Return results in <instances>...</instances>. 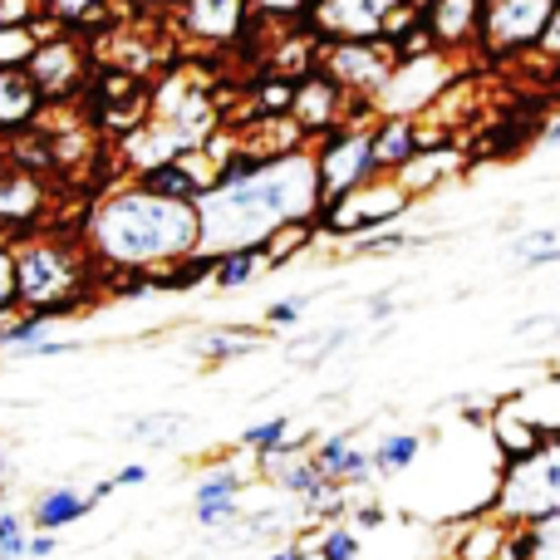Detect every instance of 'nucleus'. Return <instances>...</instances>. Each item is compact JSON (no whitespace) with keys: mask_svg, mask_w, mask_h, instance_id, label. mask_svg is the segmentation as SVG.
<instances>
[{"mask_svg":"<svg viewBox=\"0 0 560 560\" xmlns=\"http://www.w3.org/2000/svg\"><path fill=\"white\" fill-rule=\"evenodd\" d=\"M541 143H546V148H560V114H551V118L541 124Z\"/></svg>","mask_w":560,"mask_h":560,"instance_id":"47","label":"nucleus"},{"mask_svg":"<svg viewBox=\"0 0 560 560\" xmlns=\"http://www.w3.org/2000/svg\"><path fill=\"white\" fill-rule=\"evenodd\" d=\"M354 339V325H329L315 329V335H300L285 345V364L290 369H319L325 359H335V349H345Z\"/></svg>","mask_w":560,"mask_h":560,"instance_id":"28","label":"nucleus"},{"mask_svg":"<svg viewBox=\"0 0 560 560\" xmlns=\"http://www.w3.org/2000/svg\"><path fill=\"white\" fill-rule=\"evenodd\" d=\"M148 477H153V472H148L143 463H124V467L114 472V487H118V492H124V487H143Z\"/></svg>","mask_w":560,"mask_h":560,"instance_id":"46","label":"nucleus"},{"mask_svg":"<svg viewBox=\"0 0 560 560\" xmlns=\"http://www.w3.org/2000/svg\"><path fill=\"white\" fill-rule=\"evenodd\" d=\"M192 428V413H177V408H153V413H138L124 423V443H138V447H173L177 438Z\"/></svg>","mask_w":560,"mask_h":560,"instance_id":"26","label":"nucleus"},{"mask_svg":"<svg viewBox=\"0 0 560 560\" xmlns=\"http://www.w3.org/2000/svg\"><path fill=\"white\" fill-rule=\"evenodd\" d=\"M457 79H463V59L447 55V49L408 55L394 65L384 89L369 98V108H374V118H423Z\"/></svg>","mask_w":560,"mask_h":560,"instance_id":"5","label":"nucleus"},{"mask_svg":"<svg viewBox=\"0 0 560 560\" xmlns=\"http://www.w3.org/2000/svg\"><path fill=\"white\" fill-rule=\"evenodd\" d=\"M310 457L319 463V472L335 477V482H345L349 492H364L369 482H378L374 457H369V447L359 443V428H335L329 438H319Z\"/></svg>","mask_w":560,"mask_h":560,"instance_id":"17","label":"nucleus"},{"mask_svg":"<svg viewBox=\"0 0 560 560\" xmlns=\"http://www.w3.org/2000/svg\"><path fill=\"white\" fill-rule=\"evenodd\" d=\"M394 65H398V55L388 39H319V55H315L319 74H329L339 89H349L364 104L384 89Z\"/></svg>","mask_w":560,"mask_h":560,"instance_id":"10","label":"nucleus"},{"mask_svg":"<svg viewBox=\"0 0 560 560\" xmlns=\"http://www.w3.org/2000/svg\"><path fill=\"white\" fill-rule=\"evenodd\" d=\"M413 207H418V197L408 192L394 173H378L374 183H364V187H354V192H345V197H335V202L319 207V232L354 242V236L398 226Z\"/></svg>","mask_w":560,"mask_h":560,"instance_id":"6","label":"nucleus"},{"mask_svg":"<svg viewBox=\"0 0 560 560\" xmlns=\"http://www.w3.org/2000/svg\"><path fill=\"white\" fill-rule=\"evenodd\" d=\"M319 167L310 148L261 158L236 143L222 163L217 183L197 197L202 212V252H236V246H261L285 222H319Z\"/></svg>","mask_w":560,"mask_h":560,"instance_id":"1","label":"nucleus"},{"mask_svg":"<svg viewBox=\"0 0 560 560\" xmlns=\"http://www.w3.org/2000/svg\"><path fill=\"white\" fill-rule=\"evenodd\" d=\"M374 118H359V124H345L335 128V133L315 138L310 143V153H315V167H319V192H325V202H335V197L354 192V187L374 183L378 177V163H374Z\"/></svg>","mask_w":560,"mask_h":560,"instance_id":"8","label":"nucleus"},{"mask_svg":"<svg viewBox=\"0 0 560 560\" xmlns=\"http://www.w3.org/2000/svg\"><path fill=\"white\" fill-rule=\"evenodd\" d=\"M369 457H374L378 482H394V477H404V472H413L418 467V457H423V433H413V428L378 433V443L369 447Z\"/></svg>","mask_w":560,"mask_h":560,"instance_id":"25","label":"nucleus"},{"mask_svg":"<svg viewBox=\"0 0 560 560\" xmlns=\"http://www.w3.org/2000/svg\"><path fill=\"white\" fill-rule=\"evenodd\" d=\"M118 0H45V20L55 30H69V35L98 39L118 25Z\"/></svg>","mask_w":560,"mask_h":560,"instance_id":"22","label":"nucleus"},{"mask_svg":"<svg viewBox=\"0 0 560 560\" xmlns=\"http://www.w3.org/2000/svg\"><path fill=\"white\" fill-rule=\"evenodd\" d=\"M246 560H266V556H246Z\"/></svg>","mask_w":560,"mask_h":560,"instance_id":"51","label":"nucleus"},{"mask_svg":"<svg viewBox=\"0 0 560 560\" xmlns=\"http://www.w3.org/2000/svg\"><path fill=\"white\" fill-rule=\"evenodd\" d=\"M433 236H418V232H404V226H384V232H369V236H354L345 246L349 256H364V261H384V256H408V252H423Z\"/></svg>","mask_w":560,"mask_h":560,"instance_id":"29","label":"nucleus"},{"mask_svg":"<svg viewBox=\"0 0 560 560\" xmlns=\"http://www.w3.org/2000/svg\"><path fill=\"white\" fill-rule=\"evenodd\" d=\"M79 236L104 271H167L173 261L202 252V212L187 197H163L128 177L89 207Z\"/></svg>","mask_w":560,"mask_h":560,"instance_id":"2","label":"nucleus"},{"mask_svg":"<svg viewBox=\"0 0 560 560\" xmlns=\"http://www.w3.org/2000/svg\"><path fill=\"white\" fill-rule=\"evenodd\" d=\"M45 212H49V187L39 173L15 167L0 153V236L5 242H30L35 232H45Z\"/></svg>","mask_w":560,"mask_h":560,"instance_id":"12","label":"nucleus"},{"mask_svg":"<svg viewBox=\"0 0 560 560\" xmlns=\"http://www.w3.org/2000/svg\"><path fill=\"white\" fill-rule=\"evenodd\" d=\"M177 35L202 49H232L252 35V0H177Z\"/></svg>","mask_w":560,"mask_h":560,"instance_id":"11","label":"nucleus"},{"mask_svg":"<svg viewBox=\"0 0 560 560\" xmlns=\"http://www.w3.org/2000/svg\"><path fill=\"white\" fill-rule=\"evenodd\" d=\"M492 512L506 516L512 526H541L560 516V433L536 457L502 467Z\"/></svg>","mask_w":560,"mask_h":560,"instance_id":"4","label":"nucleus"},{"mask_svg":"<svg viewBox=\"0 0 560 560\" xmlns=\"http://www.w3.org/2000/svg\"><path fill=\"white\" fill-rule=\"evenodd\" d=\"M45 35L49 20H39V25H0V69H30Z\"/></svg>","mask_w":560,"mask_h":560,"instance_id":"32","label":"nucleus"},{"mask_svg":"<svg viewBox=\"0 0 560 560\" xmlns=\"http://www.w3.org/2000/svg\"><path fill=\"white\" fill-rule=\"evenodd\" d=\"M49 98L30 79V69H0V143L25 138L30 128L45 124Z\"/></svg>","mask_w":560,"mask_h":560,"instance_id":"18","label":"nucleus"},{"mask_svg":"<svg viewBox=\"0 0 560 560\" xmlns=\"http://www.w3.org/2000/svg\"><path fill=\"white\" fill-rule=\"evenodd\" d=\"M532 59H541V65L560 69V0H556L551 20H546V35H541V45H536V55H532Z\"/></svg>","mask_w":560,"mask_h":560,"instance_id":"42","label":"nucleus"},{"mask_svg":"<svg viewBox=\"0 0 560 560\" xmlns=\"http://www.w3.org/2000/svg\"><path fill=\"white\" fill-rule=\"evenodd\" d=\"M487 438H492L497 463L512 467V463L536 457L556 433L536 418V408L526 404V394H502L497 398V408H492V423H487Z\"/></svg>","mask_w":560,"mask_h":560,"instance_id":"14","label":"nucleus"},{"mask_svg":"<svg viewBox=\"0 0 560 560\" xmlns=\"http://www.w3.org/2000/svg\"><path fill=\"white\" fill-rule=\"evenodd\" d=\"M20 256H15V242L0 236V319L20 315Z\"/></svg>","mask_w":560,"mask_h":560,"instance_id":"35","label":"nucleus"},{"mask_svg":"<svg viewBox=\"0 0 560 560\" xmlns=\"http://www.w3.org/2000/svg\"><path fill=\"white\" fill-rule=\"evenodd\" d=\"M242 492H246V472L232 463H212L202 467L192 487V522L212 536H226V532H242L246 512H242Z\"/></svg>","mask_w":560,"mask_h":560,"instance_id":"13","label":"nucleus"},{"mask_svg":"<svg viewBox=\"0 0 560 560\" xmlns=\"http://www.w3.org/2000/svg\"><path fill=\"white\" fill-rule=\"evenodd\" d=\"M310 10H315V0H252L256 25H305Z\"/></svg>","mask_w":560,"mask_h":560,"instance_id":"36","label":"nucleus"},{"mask_svg":"<svg viewBox=\"0 0 560 560\" xmlns=\"http://www.w3.org/2000/svg\"><path fill=\"white\" fill-rule=\"evenodd\" d=\"M364 315L374 319V325H388V319L398 315V290H374V295H364Z\"/></svg>","mask_w":560,"mask_h":560,"instance_id":"43","label":"nucleus"},{"mask_svg":"<svg viewBox=\"0 0 560 560\" xmlns=\"http://www.w3.org/2000/svg\"><path fill=\"white\" fill-rule=\"evenodd\" d=\"M536 560H560V541H556V536H546L541 551H536Z\"/></svg>","mask_w":560,"mask_h":560,"instance_id":"49","label":"nucleus"},{"mask_svg":"<svg viewBox=\"0 0 560 560\" xmlns=\"http://www.w3.org/2000/svg\"><path fill=\"white\" fill-rule=\"evenodd\" d=\"M266 339H276L266 325H212L187 339V354L202 359V364H236V359L256 354Z\"/></svg>","mask_w":560,"mask_h":560,"instance_id":"19","label":"nucleus"},{"mask_svg":"<svg viewBox=\"0 0 560 560\" xmlns=\"http://www.w3.org/2000/svg\"><path fill=\"white\" fill-rule=\"evenodd\" d=\"M556 0H487L482 30H477V49L492 65H526L546 35Z\"/></svg>","mask_w":560,"mask_h":560,"instance_id":"7","label":"nucleus"},{"mask_svg":"<svg viewBox=\"0 0 560 560\" xmlns=\"http://www.w3.org/2000/svg\"><path fill=\"white\" fill-rule=\"evenodd\" d=\"M315 560H369L364 536L354 532V522H325V532L315 536Z\"/></svg>","mask_w":560,"mask_h":560,"instance_id":"33","label":"nucleus"},{"mask_svg":"<svg viewBox=\"0 0 560 560\" xmlns=\"http://www.w3.org/2000/svg\"><path fill=\"white\" fill-rule=\"evenodd\" d=\"M512 256L522 271H546V266H560V226H536V232H522L512 242Z\"/></svg>","mask_w":560,"mask_h":560,"instance_id":"31","label":"nucleus"},{"mask_svg":"<svg viewBox=\"0 0 560 560\" xmlns=\"http://www.w3.org/2000/svg\"><path fill=\"white\" fill-rule=\"evenodd\" d=\"M349 522H354L359 536H374V532H384V526H388V512L378 502H354V506H349Z\"/></svg>","mask_w":560,"mask_h":560,"instance_id":"40","label":"nucleus"},{"mask_svg":"<svg viewBox=\"0 0 560 560\" xmlns=\"http://www.w3.org/2000/svg\"><path fill=\"white\" fill-rule=\"evenodd\" d=\"M89 512H94V497H89L84 487L55 482L35 497V506H30V526H35V532H69V526H79Z\"/></svg>","mask_w":560,"mask_h":560,"instance_id":"21","label":"nucleus"},{"mask_svg":"<svg viewBox=\"0 0 560 560\" xmlns=\"http://www.w3.org/2000/svg\"><path fill=\"white\" fill-rule=\"evenodd\" d=\"M55 551H59V532H30L25 560H55Z\"/></svg>","mask_w":560,"mask_h":560,"instance_id":"45","label":"nucleus"},{"mask_svg":"<svg viewBox=\"0 0 560 560\" xmlns=\"http://www.w3.org/2000/svg\"><path fill=\"white\" fill-rule=\"evenodd\" d=\"M374 163L378 173H398L408 158L423 153V118H374Z\"/></svg>","mask_w":560,"mask_h":560,"instance_id":"23","label":"nucleus"},{"mask_svg":"<svg viewBox=\"0 0 560 560\" xmlns=\"http://www.w3.org/2000/svg\"><path fill=\"white\" fill-rule=\"evenodd\" d=\"M45 0H0V25H39Z\"/></svg>","mask_w":560,"mask_h":560,"instance_id":"39","label":"nucleus"},{"mask_svg":"<svg viewBox=\"0 0 560 560\" xmlns=\"http://www.w3.org/2000/svg\"><path fill=\"white\" fill-rule=\"evenodd\" d=\"M290 433H295V423H290L285 413H276V418H261V423L246 428L242 447H246V453H256V457H266V453H276V447H285Z\"/></svg>","mask_w":560,"mask_h":560,"instance_id":"34","label":"nucleus"},{"mask_svg":"<svg viewBox=\"0 0 560 560\" xmlns=\"http://www.w3.org/2000/svg\"><path fill=\"white\" fill-rule=\"evenodd\" d=\"M30 79L39 84V94L49 104H74L94 84V45L84 35H69V30L49 25V35L39 39L35 59H30Z\"/></svg>","mask_w":560,"mask_h":560,"instance_id":"9","label":"nucleus"},{"mask_svg":"<svg viewBox=\"0 0 560 560\" xmlns=\"http://www.w3.org/2000/svg\"><path fill=\"white\" fill-rule=\"evenodd\" d=\"M315 236H325L315 217H310V222H285L280 232H271L261 242L266 246V266H271V271H276V266H290L295 256H305L310 246H315Z\"/></svg>","mask_w":560,"mask_h":560,"instance_id":"30","label":"nucleus"},{"mask_svg":"<svg viewBox=\"0 0 560 560\" xmlns=\"http://www.w3.org/2000/svg\"><path fill=\"white\" fill-rule=\"evenodd\" d=\"M418 10H423V25L433 30L438 49L467 59V49L477 45V30H482L487 0H418Z\"/></svg>","mask_w":560,"mask_h":560,"instance_id":"16","label":"nucleus"},{"mask_svg":"<svg viewBox=\"0 0 560 560\" xmlns=\"http://www.w3.org/2000/svg\"><path fill=\"white\" fill-rule=\"evenodd\" d=\"M114 492H118V487H114V477H104V482H94V487H89V497H94V506H104Z\"/></svg>","mask_w":560,"mask_h":560,"instance_id":"48","label":"nucleus"},{"mask_svg":"<svg viewBox=\"0 0 560 560\" xmlns=\"http://www.w3.org/2000/svg\"><path fill=\"white\" fill-rule=\"evenodd\" d=\"M15 256H20V305L45 310L55 319H69L84 305H94L108 280L84 236L35 232L30 242L15 246Z\"/></svg>","mask_w":560,"mask_h":560,"instance_id":"3","label":"nucleus"},{"mask_svg":"<svg viewBox=\"0 0 560 560\" xmlns=\"http://www.w3.org/2000/svg\"><path fill=\"white\" fill-rule=\"evenodd\" d=\"M310 295H285V300H271V305L261 310V325L271 329V335H280V329H295L300 315H305Z\"/></svg>","mask_w":560,"mask_h":560,"instance_id":"38","label":"nucleus"},{"mask_svg":"<svg viewBox=\"0 0 560 560\" xmlns=\"http://www.w3.org/2000/svg\"><path fill=\"white\" fill-rule=\"evenodd\" d=\"M404 5L408 0H315L305 25L319 39H384L388 20Z\"/></svg>","mask_w":560,"mask_h":560,"instance_id":"15","label":"nucleus"},{"mask_svg":"<svg viewBox=\"0 0 560 560\" xmlns=\"http://www.w3.org/2000/svg\"><path fill=\"white\" fill-rule=\"evenodd\" d=\"M516 339H560V315H526L512 329Z\"/></svg>","mask_w":560,"mask_h":560,"instance_id":"41","label":"nucleus"},{"mask_svg":"<svg viewBox=\"0 0 560 560\" xmlns=\"http://www.w3.org/2000/svg\"><path fill=\"white\" fill-rule=\"evenodd\" d=\"M59 354H79V339H55L49 335V339H39L35 349H25L20 359H59Z\"/></svg>","mask_w":560,"mask_h":560,"instance_id":"44","label":"nucleus"},{"mask_svg":"<svg viewBox=\"0 0 560 560\" xmlns=\"http://www.w3.org/2000/svg\"><path fill=\"white\" fill-rule=\"evenodd\" d=\"M0 472H5V447H0Z\"/></svg>","mask_w":560,"mask_h":560,"instance_id":"50","label":"nucleus"},{"mask_svg":"<svg viewBox=\"0 0 560 560\" xmlns=\"http://www.w3.org/2000/svg\"><path fill=\"white\" fill-rule=\"evenodd\" d=\"M271 266H266V246H236V252H217L212 290H246L256 285Z\"/></svg>","mask_w":560,"mask_h":560,"instance_id":"27","label":"nucleus"},{"mask_svg":"<svg viewBox=\"0 0 560 560\" xmlns=\"http://www.w3.org/2000/svg\"><path fill=\"white\" fill-rule=\"evenodd\" d=\"M30 551V522L20 512H0V560H25Z\"/></svg>","mask_w":560,"mask_h":560,"instance_id":"37","label":"nucleus"},{"mask_svg":"<svg viewBox=\"0 0 560 560\" xmlns=\"http://www.w3.org/2000/svg\"><path fill=\"white\" fill-rule=\"evenodd\" d=\"M506 541H512V522L497 512H477L467 532L453 541V560H502Z\"/></svg>","mask_w":560,"mask_h":560,"instance_id":"24","label":"nucleus"},{"mask_svg":"<svg viewBox=\"0 0 560 560\" xmlns=\"http://www.w3.org/2000/svg\"><path fill=\"white\" fill-rule=\"evenodd\" d=\"M467 167V158H463V148H453V143H438V148H423V153L418 158H408L404 167H398V183L408 187V192L418 197V202H423L428 192H438V187L443 183H453L457 173H463Z\"/></svg>","mask_w":560,"mask_h":560,"instance_id":"20","label":"nucleus"}]
</instances>
